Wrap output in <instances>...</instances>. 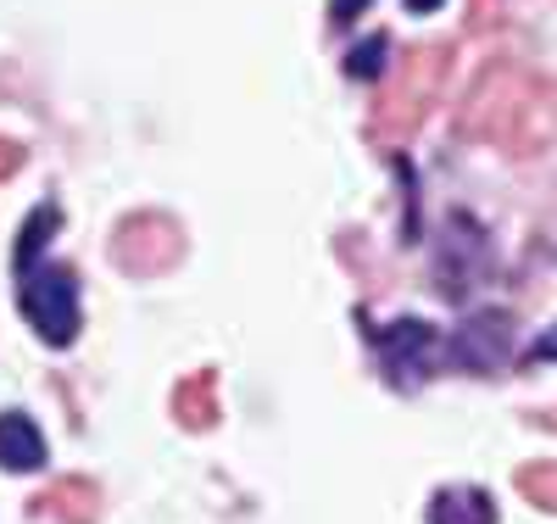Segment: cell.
<instances>
[{"label":"cell","mask_w":557,"mask_h":524,"mask_svg":"<svg viewBox=\"0 0 557 524\" xmlns=\"http://www.w3.org/2000/svg\"><path fill=\"white\" fill-rule=\"evenodd\" d=\"M17 273H23V291H17L23 318L39 329V341L67 346L78 336V279L62 263H39V268H17Z\"/></svg>","instance_id":"cell-1"},{"label":"cell","mask_w":557,"mask_h":524,"mask_svg":"<svg viewBox=\"0 0 557 524\" xmlns=\"http://www.w3.org/2000/svg\"><path fill=\"white\" fill-rule=\"evenodd\" d=\"M374 346H380V357H385V374L396 379V386H418L441 357H446V346H441V336L424 324V318H401V324H385L380 336H374Z\"/></svg>","instance_id":"cell-2"},{"label":"cell","mask_w":557,"mask_h":524,"mask_svg":"<svg viewBox=\"0 0 557 524\" xmlns=\"http://www.w3.org/2000/svg\"><path fill=\"white\" fill-rule=\"evenodd\" d=\"M507 352H513V318H507V313H474V318L446 341V357H451L457 368H469V374L502 368Z\"/></svg>","instance_id":"cell-3"},{"label":"cell","mask_w":557,"mask_h":524,"mask_svg":"<svg viewBox=\"0 0 557 524\" xmlns=\"http://www.w3.org/2000/svg\"><path fill=\"white\" fill-rule=\"evenodd\" d=\"M0 468H12V474L45 468V436H39V424L17 407L0 413Z\"/></svg>","instance_id":"cell-4"},{"label":"cell","mask_w":557,"mask_h":524,"mask_svg":"<svg viewBox=\"0 0 557 524\" xmlns=\"http://www.w3.org/2000/svg\"><path fill=\"white\" fill-rule=\"evenodd\" d=\"M430 524H496V502L480 486H446L430 502Z\"/></svg>","instance_id":"cell-5"},{"label":"cell","mask_w":557,"mask_h":524,"mask_svg":"<svg viewBox=\"0 0 557 524\" xmlns=\"http://www.w3.org/2000/svg\"><path fill=\"white\" fill-rule=\"evenodd\" d=\"M380 57H385V39H368L362 51H351V57H346V68H351V73H362V78H374V73H380Z\"/></svg>","instance_id":"cell-6"},{"label":"cell","mask_w":557,"mask_h":524,"mask_svg":"<svg viewBox=\"0 0 557 524\" xmlns=\"http://www.w3.org/2000/svg\"><path fill=\"white\" fill-rule=\"evenodd\" d=\"M535 357H557V329H552L546 341H535Z\"/></svg>","instance_id":"cell-7"},{"label":"cell","mask_w":557,"mask_h":524,"mask_svg":"<svg viewBox=\"0 0 557 524\" xmlns=\"http://www.w3.org/2000/svg\"><path fill=\"white\" fill-rule=\"evenodd\" d=\"M407 12H435V0H407Z\"/></svg>","instance_id":"cell-8"}]
</instances>
